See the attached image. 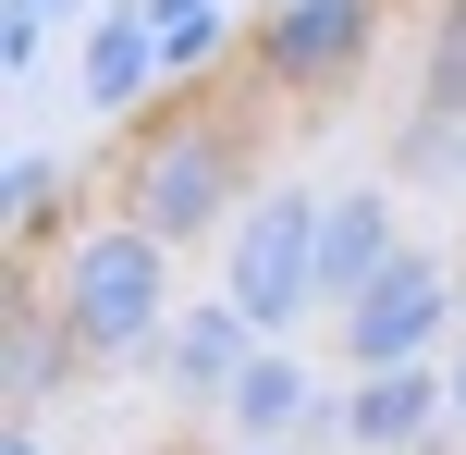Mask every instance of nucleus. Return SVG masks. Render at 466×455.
I'll return each mask as SVG.
<instances>
[{"label":"nucleus","mask_w":466,"mask_h":455,"mask_svg":"<svg viewBox=\"0 0 466 455\" xmlns=\"http://www.w3.org/2000/svg\"><path fill=\"white\" fill-rule=\"evenodd\" d=\"M74 382H86V357H74V345H62V320H49V308H25V284H13V295H0V407L37 431V419L62 407Z\"/></svg>","instance_id":"nucleus-9"},{"label":"nucleus","mask_w":466,"mask_h":455,"mask_svg":"<svg viewBox=\"0 0 466 455\" xmlns=\"http://www.w3.org/2000/svg\"><path fill=\"white\" fill-rule=\"evenodd\" d=\"M86 111H111V123H147L160 111V87H172V49H160V25H147V0H98L86 13Z\"/></svg>","instance_id":"nucleus-7"},{"label":"nucleus","mask_w":466,"mask_h":455,"mask_svg":"<svg viewBox=\"0 0 466 455\" xmlns=\"http://www.w3.org/2000/svg\"><path fill=\"white\" fill-rule=\"evenodd\" d=\"M393 259H405L393 197H380V185H331V210H319V308L344 320V308H356V295H369Z\"/></svg>","instance_id":"nucleus-8"},{"label":"nucleus","mask_w":466,"mask_h":455,"mask_svg":"<svg viewBox=\"0 0 466 455\" xmlns=\"http://www.w3.org/2000/svg\"><path fill=\"white\" fill-rule=\"evenodd\" d=\"M319 210H331L319 185H258L246 210H233V234H221V295L270 345L319 308Z\"/></svg>","instance_id":"nucleus-3"},{"label":"nucleus","mask_w":466,"mask_h":455,"mask_svg":"<svg viewBox=\"0 0 466 455\" xmlns=\"http://www.w3.org/2000/svg\"><path fill=\"white\" fill-rule=\"evenodd\" d=\"M442 419H454L442 369H369V382H356V455H430Z\"/></svg>","instance_id":"nucleus-10"},{"label":"nucleus","mask_w":466,"mask_h":455,"mask_svg":"<svg viewBox=\"0 0 466 455\" xmlns=\"http://www.w3.org/2000/svg\"><path fill=\"white\" fill-rule=\"evenodd\" d=\"M123 455H160V443H123Z\"/></svg>","instance_id":"nucleus-20"},{"label":"nucleus","mask_w":466,"mask_h":455,"mask_svg":"<svg viewBox=\"0 0 466 455\" xmlns=\"http://www.w3.org/2000/svg\"><path fill=\"white\" fill-rule=\"evenodd\" d=\"M369 49H380V0H258L246 13V74L282 87V98L344 87Z\"/></svg>","instance_id":"nucleus-5"},{"label":"nucleus","mask_w":466,"mask_h":455,"mask_svg":"<svg viewBox=\"0 0 466 455\" xmlns=\"http://www.w3.org/2000/svg\"><path fill=\"white\" fill-rule=\"evenodd\" d=\"M49 320H62V345L86 369H136L160 357L172 333V246L136 234V222H74V246L49 259Z\"/></svg>","instance_id":"nucleus-1"},{"label":"nucleus","mask_w":466,"mask_h":455,"mask_svg":"<svg viewBox=\"0 0 466 455\" xmlns=\"http://www.w3.org/2000/svg\"><path fill=\"white\" fill-rule=\"evenodd\" d=\"M0 455H49V443H37V431H25V419H0Z\"/></svg>","instance_id":"nucleus-16"},{"label":"nucleus","mask_w":466,"mask_h":455,"mask_svg":"<svg viewBox=\"0 0 466 455\" xmlns=\"http://www.w3.org/2000/svg\"><path fill=\"white\" fill-rule=\"evenodd\" d=\"M454 320H466V284L430 259V246H405V259L331 320V345H344L356 382H369V369H442L454 357Z\"/></svg>","instance_id":"nucleus-4"},{"label":"nucleus","mask_w":466,"mask_h":455,"mask_svg":"<svg viewBox=\"0 0 466 455\" xmlns=\"http://www.w3.org/2000/svg\"><path fill=\"white\" fill-rule=\"evenodd\" d=\"M13 13H37V25H49V13H74V0H13Z\"/></svg>","instance_id":"nucleus-19"},{"label":"nucleus","mask_w":466,"mask_h":455,"mask_svg":"<svg viewBox=\"0 0 466 455\" xmlns=\"http://www.w3.org/2000/svg\"><path fill=\"white\" fill-rule=\"evenodd\" d=\"M0 222H13V234H37L49 259L74 246V234H49V222H62V160H49V148H13V160H0Z\"/></svg>","instance_id":"nucleus-12"},{"label":"nucleus","mask_w":466,"mask_h":455,"mask_svg":"<svg viewBox=\"0 0 466 455\" xmlns=\"http://www.w3.org/2000/svg\"><path fill=\"white\" fill-rule=\"evenodd\" d=\"M319 369L295 357V345H270V357L246 369V382H233V407H221V431L233 443H307V419H319Z\"/></svg>","instance_id":"nucleus-11"},{"label":"nucleus","mask_w":466,"mask_h":455,"mask_svg":"<svg viewBox=\"0 0 466 455\" xmlns=\"http://www.w3.org/2000/svg\"><path fill=\"white\" fill-rule=\"evenodd\" d=\"M221 455H307V443H221Z\"/></svg>","instance_id":"nucleus-18"},{"label":"nucleus","mask_w":466,"mask_h":455,"mask_svg":"<svg viewBox=\"0 0 466 455\" xmlns=\"http://www.w3.org/2000/svg\"><path fill=\"white\" fill-rule=\"evenodd\" d=\"M233 210H246V136L221 111H147L123 148V222L160 246H197L233 234Z\"/></svg>","instance_id":"nucleus-2"},{"label":"nucleus","mask_w":466,"mask_h":455,"mask_svg":"<svg viewBox=\"0 0 466 455\" xmlns=\"http://www.w3.org/2000/svg\"><path fill=\"white\" fill-rule=\"evenodd\" d=\"M442 382H454V419H466V345H454V357H442Z\"/></svg>","instance_id":"nucleus-17"},{"label":"nucleus","mask_w":466,"mask_h":455,"mask_svg":"<svg viewBox=\"0 0 466 455\" xmlns=\"http://www.w3.org/2000/svg\"><path fill=\"white\" fill-rule=\"evenodd\" d=\"M418 111L430 123H466V0L430 13V49H418Z\"/></svg>","instance_id":"nucleus-13"},{"label":"nucleus","mask_w":466,"mask_h":455,"mask_svg":"<svg viewBox=\"0 0 466 455\" xmlns=\"http://www.w3.org/2000/svg\"><path fill=\"white\" fill-rule=\"evenodd\" d=\"M147 25H160L172 74H197V62H221V49H233V13H221V0H147Z\"/></svg>","instance_id":"nucleus-14"},{"label":"nucleus","mask_w":466,"mask_h":455,"mask_svg":"<svg viewBox=\"0 0 466 455\" xmlns=\"http://www.w3.org/2000/svg\"><path fill=\"white\" fill-rule=\"evenodd\" d=\"M37 62H49V25L0 0V74H13V87H25V74H37Z\"/></svg>","instance_id":"nucleus-15"},{"label":"nucleus","mask_w":466,"mask_h":455,"mask_svg":"<svg viewBox=\"0 0 466 455\" xmlns=\"http://www.w3.org/2000/svg\"><path fill=\"white\" fill-rule=\"evenodd\" d=\"M270 357V333H258L233 295H197V308H172V333H160V394H185V407H233V382Z\"/></svg>","instance_id":"nucleus-6"}]
</instances>
